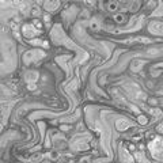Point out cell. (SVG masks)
<instances>
[{"label":"cell","instance_id":"1","mask_svg":"<svg viewBox=\"0 0 163 163\" xmlns=\"http://www.w3.org/2000/svg\"><path fill=\"white\" fill-rule=\"evenodd\" d=\"M107 8L110 11H114L116 8H117V4L114 3V1H107Z\"/></svg>","mask_w":163,"mask_h":163},{"label":"cell","instance_id":"2","mask_svg":"<svg viewBox=\"0 0 163 163\" xmlns=\"http://www.w3.org/2000/svg\"><path fill=\"white\" fill-rule=\"evenodd\" d=\"M125 19V15H117L116 16V20H117V23H124L122 20Z\"/></svg>","mask_w":163,"mask_h":163},{"label":"cell","instance_id":"3","mask_svg":"<svg viewBox=\"0 0 163 163\" xmlns=\"http://www.w3.org/2000/svg\"><path fill=\"white\" fill-rule=\"evenodd\" d=\"M0 60H1V56H0Z\"/></svg>","mask_w":163,"mask_h":163}]
</instances>
